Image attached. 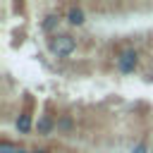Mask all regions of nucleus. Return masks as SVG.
<instances>
[{"label":"nucleus","instance_id":"6","mask_svg":"<svg viewBox=\"0 0 153 153\" xmlns=\"http://www.w3.org/2000/svg\"><path fill=\"white\" fill-rule=\"evenodd\" d=\"M65 22H67L69 26H84V22H86L84 7H81V5H67V10H65Z\"/></svg>","mask_w":153,"mask_h":153},{"label":"nucleus","instance_id":"3","mask_svg":"<svg viewBox=\"0 0 153 153\" xmlns=\"http://www.w3.org/2000/svg\"><path fill=\"white\" fill-rule=\"evenodd\" d=\"M33 131H36L38 136H50V134H55V131H57V117H55L50 110H43V112L36 117Z\"/></svg>","mask_w":153,"mask_h":153},{"label":"nucleus","instance_id":"8","mask_svg":"<svg viewBox=\"0 0 153 153\" xmlns=\"http://www.w3.org/2000/svg\"><path fill=\"white\" fill-rule=\"evenodd\" d=\"M17 148H19V143H14L10 139H2L0 141V153H17Z\"/></svg>","mask_w":153,"mask_h":153},{"label":"nucleus","instance_id":"10","mask_svg":"<svg viewBox=\"0 0 153 153\" xmlns=\"http://www.w3.org/2000/svg\"><path fill=\"white\" fill-rule=\"evenodd\" d=\"M31 153H53V151L45 148V146H36V148H31Z\"/></svg>","mask_w":153,"mask_h":153},{"label":"nucleus","instance_id":"11","mask_svg":"<svg viewBox=\"0 0 153 153\" xmlns=\"http://www.w3.org/2000/svg\"><path fill=\"white\" fill-rule=\"evenodd\" d=\"M17 153H31V151H29V148H24V146H19V148H17Z\"/></svg>","mask_w":153,"mask_h":153},{"label":"nucleus","instance_id":"12","mask_svg":"<svg viewBox=\"0 0 153 153\" xmlns=\"http://www.w3.org/2000/svg\"><path fill=\"white\" fill-rule=\"evenodd\" d=\"M53 153H69V151H65V148H62V151H53Z\"/></svg>","mask_w":153,"mask_h":153},{"label":"nucleus","instance_id":"7","mask_svg":"<svg viewBox=\"0 0 153 153\" xmlns=\"http://www.w3.org/2000/svg\"><path fill=\"white\" fill-rule=\"evenodd\" d=\"M74 129H76V120H74V115H69V112H62V115H57V134H74Z\"/></svg>","mask_w":153,"mask_h":153},{"label":"nucleus","instance_id":"4","mask_svg":"<svg viewBox=\"0 0 153 153\" xmlns=\"http://www.w3.org/2000/svg\"><path fill=\"white\" fill-rule=\"evenodd\" d=\"M62 19H65V17L60 14V10L45 12V14L41 17V31H43V33H48V36H55V33H60L57 29H60Z\"/></svg>","mask_w":153,"mask_h":153},{"label":"nucleus","instance_id":"2","mask_svg":"<svg viewBox=\"0 0 153 153\" xmlns=\"http://www.w3.org/2000/svg\"><path fill=\"white\" fill-rule=\"evenodd\" d=\"M139 62H141V57H139V50L134 45H127L115 55V67L120 74H134L139 69Z\"/></svg>","mask_w":153,"mask_h":153},{"label":"nucleus","instance_id":"1","mask_svg":"<svg viewBox=\"0 0 153 153\" xmlns=\"http://www.w3.org/2000/svg\"><path fill=\"white\" fill-rule=\"evenodd\" d=\"M76 45L79 43H76V38L72 33H55V36L48 38V50L55 57H69L76 50Z\"/></svg>","mask_w":153,"mask_h":153},{"label":"nucleus","instance_id":"9","mask_svg":"<svg viewBox=\"0 0 153 153\" xmlns=\"http://www.w3.org/2000/svg\"><path fill=\"white\" fill-rule=\"evenodd\" d=\"M131 153H151V146H148V141H146V139L136 141V143L131 146Z\"/></svg>","mask_w":153,"mask_h":153},{"label":"nucleus","instance_id":"5","mask_svg":"<svg viewBox=\"0 0 153 153\" xmlns=\"http://www.w3.org/2000/svg\"><path fill=\"white\" fill-rule=\"evenodd\" d=\"M33 127H36V122L31 120V98H26V108L19 110V115H17V120H14V129H17L19 134H29Z\"/></svg>","mask_w":153,"mask_h":153},{"label":"nucleus","instance_id":"13","mask_svg":"<svg viewBox=\"0 0 153 153\" xmlns=\"http://www.w3.org/2000/svg\"><path fill=\"white\" fill-rule=\"evenodd\" d=\"M151 153H153V146H151Z\"/></svg>","mask_w":153,"mask_h":153}]
</instances>
